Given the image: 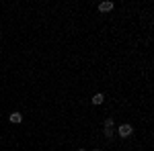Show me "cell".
<instances>
[{
  "label": "cell",
  "instance_id": "obj_8",
  "mask_svg": "<svg viewBox=\"0 0 154 151\" xmlns=\"http://www.w3.org/2000/svg\"><path fill=\"white\" fill-rule=\"evenodd\" d=\"M95 151H101V149H95Z\"/></svg>",
  "mask_w": 154,
  "mask_h": 151
},
{
  "label": "cell",
  "instance_id": "obj_3",
  "mask_svg": "<svg viewBox=\"0 0 154 151\" xmlns=\"http://www.w3.org/2000/svg\"><path fill=\"white\" fill-rule=\"evenodd\" d=\"M8 121H11L12 125H19V123L23 121V115H21V112H11V116H8Z\"/></svg>",
  "mask_w": 154,
  "mask_h": 151
},
{
  "label": "cell",
  "instance_id": "obj_2",
  "mask_svg": "<svg viewBox=\"0 0 154 151\" xmlns=\"http://www.w3.org/2000/svg\"><path fill=\"white\" fill-rule=\"evenodd\" d=\"M99 10H101V12H111V10H113V2H111V0L101 2V4H99Z\"/></svg>",
  "mask_w": 154,
  "mask_h": 151
},
{
  "label": "cell",
  "instance_id": "obj_4",
  "mask_svg": "<svg viewBox=\"0 0 154 151\" xmlns=\"http://www.w3.org/2000/svg\"><path fill=\"white\" fill-rule=\"evenodd\" d=\"M103 100H105V96H103L101 92L93 96V104H103Z\"/></svg>",
  "mask_w": 154,
  "mask_h": 151
},
{
  "label": "cell",
  "instance_id": "obj_7",
  "mask_svg": "<svg viewBox=\"0 0 154 151\" xmlns=\"http://www.w3.org/2000/svg\"><path fill=\"white\" fill-rule=\"evenodd\" d=\"M78 151H86V149H78Z\"/></svg>",
  "mask_w": 154,
  "mask_h": 151
},
{
  "label": "cell",
  "instance_id": "obj_5",
  "mask_svg": "<svg viewBox=\"0 0 154 151\" xmlns=\"http://www.w3.org/2000/svg\"><path fill=\"white\" fill-rule=\"evenodd\" d=\"M115 127V123H113V118L109 116V118H105V129H113Z\"/></svg>",
  "mask_w": 154,
  "mask_h": 151
},
{
  "label": "cell",
  "instance_id": "obj_1",
  "mask_svg": "<svg viewBox=\"0 0 154 151\" xmlns=\"http://www.w3.org/2000/svg\"><path fill=\"white\" fill-rule=\"evenodd\" d=\"M117 133H119V137H131V133H134V127L131 125H121V127L117 129Z\"/></svg>",
  "mask_w": 154,
  "mask_h": 151
},
{
  "label": "cell",
  "instance_id": "obj_6",
  "mask_svg": "<svg viewBox=\"0 0 154 151\" xmlns=\"http://www.w3.org/2000/svg\"><path fill=\"white\" fill-rule=\"evenodd\" d=\"M103 133H105V137H107V139H111V137L115 135V129H105Z\"/></svg>",
  "mask_w": 154,
  "mask_h": 151
}]
</instances>
